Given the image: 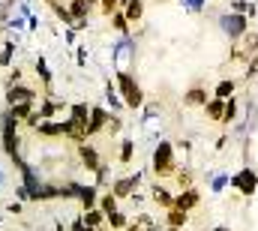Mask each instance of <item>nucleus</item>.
<instances>
[{"label":"nucleus","instance_id":"7ed1b4c3","mask_svg":"<svg viewBox=\"0 0 258 231\" xmlns=\"http://www.w3.org/2000/svg\"><path fill=\"white\" fill-rule=\"evenodd\" d=\"M18 126H21V123L3 108V114H0V147H3V153H6L9 159L21 153V135H18Z\"/></svg>","mask_w":258,"mask_h":231},{"label":"nucleus","instance_id":"0eeeda50","mask_svg":"<svg viewBox=\"0 0 258 231\" xmlns=\"http://www.w3.org/2000/svg\"><path fill=\"white\" fill-rule=\"evenodd\" d=\"M108 117H111V111H105L102 105H90V117H87V135H90V138L102 135V129H105Z\"/></svg>","mask_w":258,"mask_h":231},{"label":"nucleus","instance_id":"9d476101","mask_svg":"<svg viewBox=\"0 0 258 231\" xmlns=\"http://www.w3.org/2000/svg\"><path fill=\"white\" fill-rule=\"evenodd\" d=\"M198 204H201V192H198L195 186L192 189H180V195H174V207H180V210H186V213L195 210Z\"/></svg>","mask_w":258,"mask_h":231},{"label":"nucleus","instance_id":"39448f33","mask_svg":"<svg viewBox=\"0 0 258 231\" xmlns=\"http://www.w3.org/2000/svg\"><path fill=\"white\" fill-rule=\"evenodd\" d=\"M75 150H78V162H81V168H84V171L96 174L99 168H102V165H105V162H102V156H99V150H96V147H93L90 141L78 144Z\"/></svg>","mask_w":258,"mask_h":231},{"label":"nucleus","instance_id":"58836bf2","mask_svg":"<svg viewBox=\"0 0 258 231\" xmlns=\"http://www.w3.org/2000/svg\"><path fill=\"white\" fill-rule=\"evenodd\" d=\"M165 231H183V228H165Z\"/></svg>","mask_w":258,"mask_h":231},{"label":"nucleus","instance_id":"ea45409f","mask_svg":"<svg viewBox=\"0 0 258 231\" xmlns=\"http://www.w3.org/2000/svg\"><path fill=\"white\" fill-rule=\"evenodd\" d=\"M0 183H3V171H0Z\"/></svg>","mask_w":258,"mask_h":231},{"label":"nucleus","instance_id":"6ab92c4d","mask_svg":"<svg viewBox=\"0 0 258 231\" xmlns=\"http://www.w3.org/2000/svg\"><path fill=\"white\" fill-rule=\"evenodd\" d=\"M150 198H153V204H159V207H165V210L174 204V195H171V192H168L162 183H156V186L150 189Z\"/></svg>","mask_w":258,"mask_h":231},{"label":"nucleus","instance_id":"dca6fc26","mask_svg":"<svg viewBox=\"0 0 258 231\" xmlns=\"http://www.w3.org/2000/svg\"><path fill=\"white\" fill-rule=\"evenodd\" d=\"M120 12L126 15L129 24H138L144 18V0H123V9Z\"/></svg>","mask_w":258,"mask_h":231},{"label":"nucleus","instance_id":"e433bc0d","mask_svg":"<svg viewBox=\"0 0 258 231\" xmlns=\"http://www.w3.org/2000/svg\"><path fill=\"white\" fill-rule=\"evenodd\" d=\"M96 3H99V0H87V6H96Z\"/></svg>","mask_w":258,"mask_h":231},{"label":"nucleus","instance_id":"f3484780","mask_svg":"<svg viewBox=\"0 0 258 231\" xmlns=\"http://www.w3.org/2000/svg\"><path fill=\"white\" fill-rule=\"evenodd\" d=\"M186 222H189V213H186V210H180V207H174V204L165 210V225H168V228H183Z\"/></svg>","mask_w":258,"mask_h":231},{"label":"nucleus","instance_id":"6e6552de","mask_svg":"<svg viewBox=\"0 0 258 231\" xmlns=\"http://www.w3.org/2000/svg\"><path fill=\"white\" fill-rule=\"evenodd\" d=\"M231 186H234V189H240L243 195H252V192H255V186H258L255 168H240V171L231 177Z\"/></svg>","mask_w":258,"mask_h":231},{"label":"nucleus","instance_id":"f704fd0d","mask_svg":"<svg viewBox=\"0 0 258 231\" xmlns=\"http://www.w3.org/2000/svg\"><path fill=\"white\" fill-rule=\"evenodd\" d=\"M69 231H96V228L84 225V222H81V216H78V219H72V225H69Z\"/></svg>","mask_w":258,"mask_h":231},{"label":"nucleus","instance_id":"5701e85b","mask_svg":"<svg viewBox=\"0 0 258 231\" xmlns=\"http://www.w3.org/2000/svg\"><path fill=\"white\" fill-rule=\"evenodd\" d=\"M45 3L51 6V12L57 15V21H60V24H66V27H72V24H75V21H72V12H69V6H63L60 0H45Z\"/></svg>","mask_w":258,"mask_h":231},{"label":"nucleus","instance_id":"c9c22d12","mask_svg":"<svg viewBox=\"0 0 258 231\" xmlns=\"http://www.w3.org/2000/svg\"><path fill=\"white\" fill-rule=\"evenodd\" d=\"M201 3H204V0H186V6H189L192 12H198V9H201Z\"/></svg>","mask_w":258,"mask_h":231},{"label":"nucleus","instance_id":"cd10ccee","mask_svg":"<svg viewBox=\"0 0 258 231\" xmlns=\"http://www.w3.org/2000/svg\"><path fill=\"white\" fill-rule=\"evenodd\" d=\"M126 213H120V210H114V213H108V216H105V225H108V228L111 231H123L126 228Z\"/></svg>","mask_w":258,"mask_h":231},{"label":"nucleus","instance_id":"c85d7f7f","mask_svg":"<svg viewBox=\"0 0 258 231\" xmlns=\"http://www.w3.org/2000/svg\"><path fill=\"white\" fill-rule=\"evenodd\" d=\"M213 96H216V99H231V96H234V81H231V78L219 81V84L213 87Z\"/></svg>","mask_w":258,"mask_h":231},{"label":"nucleus","instance_id":"f8f14e48","mask_svg":"<svg viewBox=\"0 0 258 231\" xmlns=\"http://www.w3.org/2000/svg\"><path fill=\"white\" fill-rule=\"evenodd\" d=\"M90 9L93 6H87V0H69V12H72V27H84L87 24V18H90Z\"/></svg>","mask_w":258,"mask_h":231},{"label":"nucleus","instance_id":"20e7f679","mask_svg":"<svg viewBox=\"0 0 258 231\" xmlns=\"http://www.w3.org/2000/svg\"><path fill=\"white\" fill-rule=\"evenodd\" d=\"M15 102H39V87L24 84V81L6 87V105H15Z\"/></svg>","mask_w":258,"mask_h":231},{"label":"nucleus","instance_id":"b1692460","mask_svg":"<svg viewBox=\"0 0 258 231\" xmlns=\"http://www.w3.org/2000/svg\"><path fill=\"white\" fill-rule=\"evenodd\" d=\"M96 207H99L105 216H108V213H114V210H117V195H114V192H99Z\"/></svg>","mask_w":258,"mask_h":231},{"label":"nucleus","instance_id":"2f4dec72","mask_svg":"<svg viewBox=\"0 0 258 231\" xmlns=\"http://www.w3.org/2000/svg\"><path fill=\"white\" fill-rule=\"evenodd\" d=\"M18 81H24V72H21L18 66H9V72H6V78H3V87H12V84H18Z\"/></svg>","mask_w":258,"mask_h":231},{"label":"nucleus","instance_id":"4468645a","mask_svg":"<svg viewBox=\"0 0 258 231\" xmlns=\"http://www.w3.org/2000/svg\"><path fill=\"white\" fill-rule=\"evenodd\" d=\"M33 72H36V75H39V81H42V90H45L42 96H48V93H51V69H48V60L42 57V54H39L36 63H33Z\"/></svg>","mask_w":258,"mask_h":231},{"label":"nucleus","instance_id":"423d86ee","mask_svg":"<svg viewBox=\"0 0 258 231\" xmlns=\"http://www.w3.org/2000/svg\"><path fill=\"white\" fill-rule=\"evenodd\" d=\"M138 183H141V171L114 177V180H111V192L117 195V201H120V198H132V195H135V189H138Z\"/></svg>","mask_w":258,"mask_h":231},{"label":"nucleus","instance_id":"473e14b6","mask_svg":"<svg viewBox=\"0 0 258 231\" xmlns=\"http://www.w3.org/2000/svg\"><path fill=\"white\" fill-rule=\"evenodd\" d=\"M234 117H237V99L231 96V99H225V114H222V120H219V123H231Z\"/></svg>","mask_w":258,"mask_h":231},{"label":"nucleus","instance_id":"72a5a7b5","mask_svg":"<svg viewBox=\"0 0 258 231\" xmlns=\"http://www.w3.org/2000/svg\"><path fill=\"white\" fill-rule=\"evenodd\" d=\"M117 9H120V0H99V12H102L105 18H108L111 12H117Z\"/></svg>","mask_w":258,"mask_h":231},{"label":"nucleus","instance_id":"4be33fe9","mask_svg":"<svg viewBox=\"0 0 258 231\" xmlns=\"http://www.w3.org/2000/svg\"><path fill=\"white\" fill-rule=\"evenodd\" d=\"M36 105H39V102H15V105H6V111L15 117L18 123H24V120L30 117V111H33Z\"/></svg>","mask_w":258,"mask_h":231},{"label":"nucleus","instance_id":"c756f323","mask_svg":"<svg viewBox=\"0 0 258 231\" xmlns=\"http://www.w3.org/2000/svg\"><path fill=\"white\" fill-rule=\"evenodd\" d=\"M174 177H177V186H180V189H192V186H195L192 168H177V171H174Z\"/></svg>","mask_w":258,"mask_h":231},{"label":"nucleus","instance_id":"1a4fd4ad","mask_svg":"<svg viewBox=\"0 0 258 231\" xmlns=\"http://www.w3.org/2000/svg\"><path fill=\"white\" fill-rule=\"evenodd\" d=\"M39 138H63L66 120H39V126L33 129Z\"/></svg>","mask_w":258,"mask_h":231},{"label":"nucleus","instance_id":"4c0bfd02","mask_svg":"<svg viewBox=\"0 0 258 231\" xmlns=\"http://www.w3.org/2000/svg\"><path fill=\"white\" fill-rule=\"evenodd\" d=\"M213 231H231V228H225V225H219V228H213Z\"/></svg>","mask_w":258,"mask_h":231},{"label":"nucleus","instance_id":"412c9836","mask_svg":"<svg viewBox=\"0 0 258 231\" xmlns=\"http://www.w3.org/2000/svg\"><path fill=\"white\" fill-rule=\"evenodd\" d=\"M204 114H207V120H216V123H219L222 114H225V99H216V96L207 99V102H204Z\"/></svg>","mask_w":258,"mask_h":231},{"label":"nucleus","instance_id":"a211bd4d","mask_svg":"<svg viewBox=\"0 0 258 231\" xmlns=\"http://www.w3.org/2000/svg\"><path fill=\"white\" fill-rule=\"evenodd\" d=\"M87 117H90V105H87V102H72V105H69V114H66V120L81 123V126L87 129Z\"/></svg>","mask_w":258,"mask_h":231},{"label":"nucleus","instance_id":"f257e3e1","mask_svg":"<svg viewBox=\"0 0 258 231\" xmlns=\"http://www.w3.org/2000/svg\"><path fill=\"white\" fill-rule=\"evenodd\" d=\"M114 87H117V93H120V99H123V105L126 108H141L144 105V90H141V84L135 81V75L129 72V69H117V75H114Z\"/></svg>","mask_w":258,"mask_h":231},{"label":"nucleus","instance_id":"a878e982","mask_svg":"<svg viewBox=\"0 0 258 231\" xmlns=\"http://www.w3.org/2000/svg\"><path fill=\"white\" fill-rule=\"evenodd\" d=\"M132 153H135V141L123 138V141H120V150H117V162H120V165H129V162H132Z\"/></svg>","mask_w":258,"mask_h":231},{"label":"nucleus","instance_id":"bb28decb","mask_svg":"<svg viewBox=\"0 0 258 231\" xmlns=\"http://www.w3.org/2000/svg\"><path fill=\"white\" fill-rule=\"evenodd\" d=\"M108 18H111V27H114L120 36H129V21H126V15H123L120 9H117V12H111Z\"/></svg>","mask_w":258,"mask_h":231},{"label":"nucleus","instance_id":"aec40b11","mask_svg":"<svg viewBox=\"0 0 258 231\" xmlns=\"http://www.w3.org/2000/svg\"><path fill=\"white\" fill-rule=\"evenodd\" d=\"M81 222L99 231V228H105V213H102L99 207H90V210H84V213H81Z\"/></svg>","mask_w":258,"mask_h":231},{"label":"nucleus","instance_id":"393cba45","mask_svg":"<svg viewBox=\"0 0 258 231\" xmlns=\"http://www.w3.org/2000/svg\"><path fill=\"white\" fill-rule=\"evenodd\" d=\"M12 54H15V39H3L0 42V66L3 69L12 66Z\"/></svg>","mask_w":258,"mask_h":231},{"label":"nucleus","instance_id":"ddd939ff","mask_svg":"<svg viewBox=\"0 0 258 231\" xmlns=\"http://www.w3.org/2000/svg\"><path fill=\"white\" fill-rule=\"evenodd\" d=\"M126 231H159V225L150 213H135L126 222Z\"/></svg>","mask_w":258,"mask_h":231},{"label":"nucleus","instance_id":"7c9ffc66","mask_svg":"<svg viewBox=\"0 0 258 231\" xmlns=\"http://www.w3.org/2000/svg\"><path fill=\"white\" fill-rule=\"evenodd\" d=\"M120 129H123V120H120L117 114H111V117H108V123H105V129H102V132H105L108 138H114V135H117Z\"/></svg>","mask_w":258,"mask_h":231},{"label":"nucleus","instance_id":"9b49d317","mask_svg":"<svg viewBox=\"0 0 258 231\" xmlns=\"http://www.w3.org/2000/svg\"><path fill=\"white\" fill-rule=\"evenodd\" d=\"M222 27H225V33H228L231 39H240V36L246 33V18H243V15H225V18H222Z\"/></svg>","mask_w":258,"mask_h":231},{"label":"nucleus","instance_id":"2eb2a0df","mask_svg":"<svg viewBox=\"0 0 258 231\" xmlns=\"http://www.w3.org/2000/svg\"><path fill=\"white\" fill-rule=\"evenodd\" d=\"M207 99H210V96H207V90H204L201 84H195V87H189V90L183 93V105H192V108H204Z\"/></svg>","mask_w":258,"mask_h":231},{"label":"nucleus","instance_id":"f03ea898","mask_svg":"<svg viewBox=\"0 0 258 231\" xmlns=\"http://www.w3.org/2000/svg\"><path fill=\"white\" fill-rule=\"evenodd\" d=\"M150 168L153 174L162 180V177H174L177 171V156H174V144L171 141H159L153 147V156H150Z\"/></svg>","mask_w":258,"mask_h":231}]
</instances>
